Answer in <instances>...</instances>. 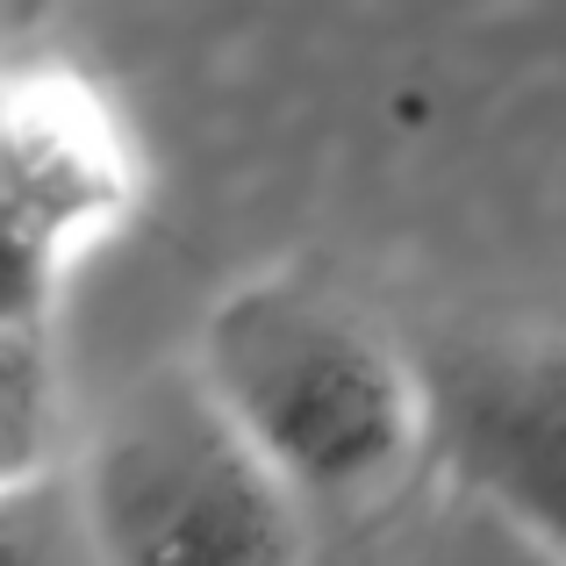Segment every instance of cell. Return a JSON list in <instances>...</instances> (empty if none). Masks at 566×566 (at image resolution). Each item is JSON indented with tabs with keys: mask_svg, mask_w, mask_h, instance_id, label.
I'll return each instance as SVG.
<instances>
[{
	"mask_svg": "<svg viewBox=\"0 0 566 566\" xmlns=\"http://www.w3.org/2000/svg\"><path fill=\"white\" fill-rule=\"evenodd\" d=\"M193 374L302 510H359L430 467V374L352 294L237 280L193 331Z\"/></svg>",
	"mask_w": 566,
	"mask_h": 566,
	"instance_id": "6da1fadb",
	"label": "cell"
},
{
	"mask_svg": "<svg viewBox=\"0 0 566 566\" xmlns=\"http://www.w3.org/2000/svg\"><path fill=\"white\" fill-rule=\"evenodd\" d=\"M308 510L244 444L193 366L151 374L80 452L94 566H294Z\"/></svg>",
	"mask_w": 566,
	"mask_h": 566,
	"instance_id": "7a4b0ae2",
	"label": "cell"
},
{
	"mask_svg": "<svg viewBox=\"0 0 566 566\" xmlns=\"http://www.w3.org/2000/svg\"><path fill=\"white\" fill-rule=\"evenodd\" d=\"M151 166L123 101L72 57H22L0 80V222L8 316L57 331L65 287L144 216Z\"/></svg>",
	"mask_w": 566,
	"mask_h": 566,
	"instance_id": "3957f363",
	"label": "cell"
},
{
	"mask_svg": "<svg viewBox=\"0 0 566 566\" xmlns=\"http://www.w3.org/2000/svg\"><path fill=\"white\" fill-rule=\"evenodd\" d=\"M423 374L438 495L566 559V345H481Z\"/></svg>",
	"mask_w": 566,
	"mask_h": 566,
	"instance_id": "277c9868",
	"label": "cell"
},
{
	"mask_svg": "<svg viewBox=\"0 0 566 566\" xmlns=\"http://www.w3.org/2000/svg\"><path fill=\"white\" fill-rule=\"evenodd\" d=\"M409 566H566V559L553 553V545H538V538H524V531L495 524V516L473 510V502L438 495V516L423 524Z\"/></svg>",
	"mask_w": 566,
	"mask_h": 566,
	"instance_id": "5b68a950",
	"label": "cell"
}]
</instances>
